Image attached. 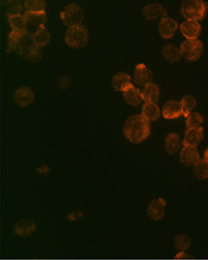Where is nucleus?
Here are the masks:
<instances>
[{
	"instance_id": "21",
	"label": "nucleus",
	"mask_w": 208,
	"mask_h": 260,
	"mask_svg": "<svg viewBox=\"0 0 208 260\" xmlns=\"http://www.w3.org/2000/svg\"><path fill=\"white\" fill-rule=\"evenodd\" d=\"M24 16L27 19V22L30 23L32 26L36 27H43L44 24L47 22V13L46 11L42 12H31V11H25Z\"/></svg>"
},
{
	"instance_id": "8",
	"label": "nucleus",
	"mask_w": 208,
	"mask_h": 260,
	"mask_svg": "<svg viewBox=\"0 0 208 260\" xmlns=\"http://www.w3.org/2000/svg\"><path fill=\"white\" fill-rule=\"evenodd\" d=\"M180 29L187 40H194L198 39L200 36L202 32V26L198 21L186 20L184 23L181 24Z\"/></svg>"
},
{
	"instance_id": "33",
	"label": "nucleus",
	"mask_w": 208,
	"mask_h": 260,
	"mask_svg": "<svg viewBox=\"0 0 208 260\" xmlns=\"http://www.w3.org/2000/svg\"><path fill=\"white\" fill-rule=\"evenodd\" d=\"M204 159L208 163V148L207 149V151L205 152V158Z\"/></svg>"
},
{
	"instance_id": "7",
	"label": "nucleus",
	"mask_w": 208,
	"mask_h": 260,
	"mask_svg": "<svg viewBox=\"0 0 208 260\" xmlns=\"http://www.w3.org/2000/svg\"><path fill=\"white\" fill-rule=\"evenodd\" d=\"M153 78L152 71L147 68L144 64H139L135 69V76L134 81L135 83L140 87H146L151 83Z\"/></svg>"
},
{
	"instance_id": "26",
	"label": "nucleus",
	"mask_w": 208,
	"mask_h": 260,
	"mask_svg": "<svg viewBox=\"0 0 208 260\" xmlns=\"http://www.w3.org/2000/svg\"><path fill=\"white\" fill-rule=\"evenodd\" d=\"M193 173L199 180L208 179V163L205 159H200L193 165Z\"/></svg>"
},
{
	"instance_id": "3",
	"label": "nucleus",
	"mask_w": 208,
	"mask_h": 260,
	"mask_svg": "<svg viewBox=\"0 0 208 260\" xmlns=\"http://www.w3.org/2000/svg\"><path fill=\"white\" fill-rule=\"evenodd\" d=\"M65 41L70 48H83L89 41L88 29L82 25L69 28L65 34Z\"/></svg>"
},
{
	"instance_id": "17",
	"label": "nucleus",
	"mask_w": 208,
	"mask_h": 260,
	"mask_svg": "<svg viewBox=\"0 0 208 260\" xmlns=\"http://www.w3.org/2000/svg\"><path fill=\"white\" fill-rule=\"evenodd\" d=\"M112 86L115 90L124 92L132 86V79L127 73L119 72L112 78Z\"/></svg>"
},
{
	"instance_id": "9",
	"label": "nucleus",
	"mask_w": 208,
	"mask_h": 260,
	"mask_svg": "<svg viewBox=\"0 0 208 260\" xmlns=\"http://www.w3.org/2000/svg\"><path fill=\"white\" fill-rule=\"evenodd\" d=\"M205 136V132L204 128H193V129H188L185 133V138L182 142V144L189 147H194L196 148L204 139Z\"/></svg>"
},
{
	"instance_id": "32",
	"label": "nucleus",
	"mask_w": 208,
	"mask_h": 260,
	"mask_svg": "<svg viewBox=\"0 0 208 260\" xmlns=\"http://www.w3.org/2000/svg\"><path fill=\"white\" fill-rule=\"evenodd\" d=\"M174 245L180 251L188 250L190 246V239L186 235H180L174 239Z\"/></svg>"
},
{
	"instance_id": "25",
	"label": "nucleus",
	"mask_w": 208,
	"mask_h": 260,
	"mask_svg": "<svg viewBox=\"0 0 208 260\" xmlns=\"http://www.w3.org/2000/svg\"><path fill=\"white\" fill-rule=\"evenodd\" d=\"M34 41L38 48H43L47 46L50 41V33L46 27H40L33 34Z\"/></svg>"
},
{
	"instance_id": "2",
	"label": "nucleus",
	"mask_w": 208,
	"mask_h": 260,
	"mask_svg": "<svg viewBox=\"0 0 208 260\" xmlns=\"http://www.w3.org/2000/svg\"><path fill=\"white\" fill-rule=\"evenodd\" d=\"M208 4L201 0H187L181 5V13L187 20L200 21L208 12Z\"/></svg>"
},
{
	"instance_id": "13",
	"label": "nucleus",
	"mask_w": 208,
	"mask_h": 260,
	"mask_svg": "<svg viewBox=\"0 0 208 260\" xmlns=\"http://www.w3.org/2000/svg\"><path fill=\"white\" fill-rule=\"evenodd\" d=\"M13 99L18 106H28L34 99V93L29 87H20L15 91Z\"/></svg>"
},
{
	"instance_id": "23",
	"label": "nucleus",
	"mask_w": 208,
	"mask_h": 260,
	"mask_svg": "<svg viewBox=\"0 0 208 260\" xmlns=\"http://www.w3.org/2000/svg\"><path fill=\"white\" fill-rule=\"evenodd\" d=\"M9 24H10L11 31H20L24 32L27 31V19L25 18L24 14L14 15V16H8Z\"/></svg>"
},
{
	"instance_id": "30",
	"label": "nucleus",
	"mask_w": 208,
	"mask_h": 260,
	"mask_svg": "<svg viewBox=\"0 0 208 260\" xmlns=\"http://www.w3.org/2000/svg\"><path fill=\"white\" fill-rule=\"evenodd\" d=\"M25 32L26 31H24V32L10 31V33L8 36V42H7V51L8 52H10L11 50H16L20 38Z\"/></svg>"
},
{
	"instance_id": "29",
	"label": "nucleus",
	"mask_w": 208,
	"mask_h": 260,
	"mask_svg": "<svg viewBox=\"0 0 208 260\" xmlns=\"http://www.w3.org/2000/svg\"><path fill=\"white\" fill-rule=\"evenodd\" d=\"M187 118V126L188 129H193V128H200L202 127V124L205 120L204 116L201 115L197 112H191L188 116H186Z\"/></svg>"
},
{
	"instance_id": "20",
	"label": "nucleus",
	"mask_w": 208,
	"mask_h": 260,
	"mask_svg": "<svg viewBox=\"0 0 208 260\" xmlns=\"http://www.w3.org/2000/svg\"><path fill=\"white\" fill-rule=\"evenodd\" d=\"M162 55L166 61L172 64L179 62L182 57L180 49L172 44H167L164 46L162 49Z\"/></svg>"
},
{
	"instance_id": "31",
	"label": "nucleus",
	"mask_w": 208,
	"mask_h": 260,
	"mask_svg": "<svg viewBox=\"0 0 208 260\" xmlns=\"http://www.w3.org/2000/svg\"><path fill=\"white\" fill-rule=\"evenodd\" d=\"M22 4L20 1H8L6 4V12L8 16H14V15H19L22 11Z\"/></svg>"
},
{
	"instance_id": "22",
	"label": "nucleus",
	"mask_w": 208,
	"mask_h": 260,
	"mask_svg": "<svg viewBox=\"0 0 208 260\" xmlns=\"http://www.w3.org/2000/svg\"><path fill=\"white\" fill-rule=\"evenodd\" d=\"M141 115L146 117L149 121H155L161 115V111L156 103H145L142 106Z\"/></svg>"
},
{
	"instance_id": "24",
	"label": "nucleus",
	"mask_w": 208,
	"mask_h": 260,
	"mask_svg": "<svg viewBox=\"0 0 208 260\" xmlns=\"http://www.w3.org/2000/svg\"><path fill=\"white\" fill-rule=\"evenodd\" d=\"M180 146H181V142H180L178 134L171 133L167 135L166 142H165V149L168 154H176L180 149Z\"/></svg>"
},
{
	"instance_id": "16",
	"label": "nucleus",
	"mask_w": 208,
	"mask_h": 260,
	"mask_svg": "<svg viewBox=\"0 0 208 260\" xmlns=\"http://www.w3.org/2000/svg\"><path fill=\"white\" fill-rule=\"evenodd\" d=\"M123 96H124L125 101L132 106H139L143 101L142 91H140L133 85L123 92Z\"/></svg>"
},
{
	"instance_id": "28",
	"label": "nucleus",
	"mask_w": 208,
	"mask_h": 260,
	"mask_svg": "<svg viewBox=\"0 0 208 260\" xmlns=\"http://www.w3.org/2000/svg\"><path fill=\"white\" fill-rule=\"evenodd\" d=\"M181 106L183 108V112H184V116H188L189 113H191L193 111V109H195V107L197 105V100L195 97H193L192 96H184L181 101Z\"/></svg>"
},
{
	"instance_id": "11",
	"label": "nucleus",
	"mask_w": 208,
	"mask_h": 260,
	"mask_svg": "<svg viewBox=\"0 0 208 260\" xmlns=\"http://www.w3.org/2000/svg\"><path fill=\"white\" fill-rule=\"evenodd\" d=\"M142 12L146 19L154 21L159 18L167 17V10L161 4H149L142 9Z\"/></svg>"
},
{
	"instance_id": "4",
	"label": "nucleus",
	"mask_w": 208,
	"mask_h": 260,
	"mask_svg": "<svg viewBox=\"0 0 208 260\" xmlns=\"http://www.w3.org/2000/svg\"><path fill=\"white\" fill-rule=\"evenodd\" d=\"M21 57L26 59H38L42 56L40 48L37 47L33 34L25 32L19 40L17 48L15 50Z\"/></svg>"
},
{
	"instance_id": "18",
	"label": "nucleus",
	"mask_w": 208,
	"mask_h": 260,
	"mask_svg": "<svg viewBox=\"0 0 208 260\" xmlns=\"http://www.w3.org/2000/svg\"><path fill=\"white\" fill-rule=\"evenodd\" d=\"M142 96L145 103H156L160 97V89L158 86L153 83L147 85L142 90Z\"/></svg>"
},
{
	"instance_id": "6",
	"label": "nucleus",
	"mask_w": 208,
	"mask_h": 260,
	"mask_svg": "<svg viewBox=\"0 0 208 260\" xmlns=\"http://www.w3.org/2000/svg\"><path fill=\"white\" fill-rule=\"evenodd\" d=\"M61 18L66 26L71 28L80 25L84 18V14L77 4H70L61 12Z\"/></svg>"
},
{
	"instance_id": "1",
	"label": "nucleus",
	"mask_w": 208,
	"mask_h": 260,
	"mask_svg": "<svg viewBox=\"0 0 208 260\" xmlns=\"http://www.w3.org/2000/svg\"><path fill=\"white\" fill-rule=\"evenodd\" d=\"M150 121L142 115L130 116L123 125V135L134 144L145 141L150 135Z\"/></svg>"
},
{
	"instance_id": "5",
	"label": "nucleus",
	"mask_w": 208,
	"mask_h": 260,
	"mask_svg": "<svg viewBox=\"0 0 208 260\" xmlns=\"http://www.w3.org/2000/svg\"><path fill=\"white\" fill-rule=\"evenodd\" d=\"M181 55L189 62H196L203 56L204 44L199 39L187 40L180 45Z\"/></svg>"
},
{
	"instance_id": "12",
	"label": "nucleus",
	"mask_w": 208,
	"mask_h": 260,
	"mask_svg": "<svg viewBox=\"0 0 208 260\" xmlns=\"http://www.w3.org/2000/svg\"><path fill=\"white\" fill-rule=\"evenodd\" d=\"M165 206L166 201L163 199L152 200L149 202V207L147 210V214L149 219L153 221H160L165 216Z\"/></svg>"
},
{
	"instance_id": "19",
	"label": "nucleus",
	"mask_w": 208,
	"mask_h": 260,
	"mask_svg": "<svg viewBox=\"0 0 208 260\" xmlns=\"http://www.w3.org/2000/svg\"><path fill=\"white\" fill-rule=\"evenodd\" d=\"M36 229V224L33 221L30 219H24L20 221L14 227V232L19 237H27L30 234H32Z\"/></svg>"
},
{
	"instance_id": "14",
	"label": "nucleus",
	"mask_w": 208,
	"mask_h": 260,
	"mask_svg": "<svg viewBox=\"0 0 208 260\" xmlns=\"http://www.w3.org/2000/svg\"><path fill=\"white\" fill-rule=\"evenodd\" d=\"M162 115L166 119H174L184 115L181 103L176 100L167 101L162 109Z\"/></svg>"
},
{
	"instance_id": "10",
	"label": "nucleus",
	"mask_w": 208,
	"mask_h": 260,
	"mask_svg": "<svg viewBox=\"0 0 208 260\" xmlns=\"http://www.w3.org/2000/svg\"><path fill=\"white\" fill-rule=\"evenodd\" d=\"M177 29L178 23L175 20L169 18L168 16L160 20L158 30L161 37L164 39L172 38Z\"/></svg>"
},
{
	"instance_id": "15",
	"label": "nucleus",
	"mask_w": 208,
	"mask_h": 260,
	"mask_svg": "<svg viewBox=\"0 0 208 260\" xmlns=\"http://www.w3.org/2000/svg\"><path fill=\"white\" fill-rule=\"evenodd\" d=\"M200 160L198 150L194 147L185 146L180 154V162L185 166H191Z\"/></svg>"
},
{
	"instance_id": "27",
	"label": "nucleus",
	"mask_w": 208,
	"mask_h": 260,
	"mask_svg": "<svg viewBox=\"0 0 208 260\" xmlns=\"http://www.w3.org/2000/svg\"><path fill=\"white\" fill-rule=\"evenodd\" d=\"M46 1L44 0H28L25 1L24 7L27 11L31 12H42L45 11L46 9Z\"/></svg>"
}]
</instances>
